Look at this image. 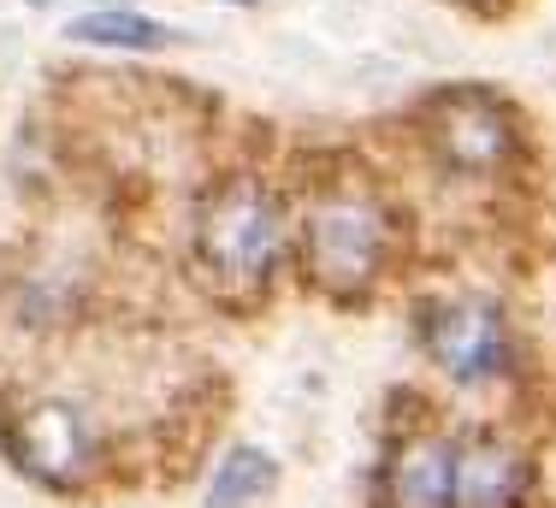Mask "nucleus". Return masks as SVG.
<instances>
[{"mask_svg": "<svg viewBox=\"0 0 556 508\" xmlns=\"http://www.w3.org/2000/svg\"><path fill=\"white\" fill-rule=\"evenodd\" d=\"M456 491V444L439 432H420L391 461V508H450Z\"/></svg>", "mask_w": 556, "mask_h": 508, "instance_id": "nucleus-7", "label": "nucleus"}, {"mask_svg": "<svg viewBox=\"0 0 556 508\" xmlns=\"http://www.w3.org/2000/svg\"><path fill=\"white\" fill-rule=\"evenodd\" d=\"M427 137L456 172H492L515 154V125L509 113L480 96V89H456V96H439L427 113Z\"/></svg>", "mask_w": 556, "mask_h": 508, "instance_id": "nucleus-4", "label": "nucleus"}, {"mask_svg": "<svg viewBox=\"0 0 556 508\" xmlns=\"http://www.w3.org/2000/svg\"><path fill=\"white\" fill-rule=\"evenodd\" d=\"M302 243H308V278H320L326 290L350 296L367 278L379 272V254H386V213L374 207V195L362 190H326L308 207L302 225Z\"/></svg>", "mask_w": 556, "mask_h": 508, "instance_id": "nucleus-2", "label": "nucleus"}, {"mask_svg": "<svg viewBox=\"0 0 556 508\" xmlns=\"http://www.w3.org/2000/svg\"><path fill=\"white\" fill-rule=\"evenodd\" d=\"M0 437H7L12 461H18L24 473H36L54 491H77L101 461L89 414L60 403V396H30L24 408H12L7 420H0Z\"/></svg>", "mask_w": 556, "mask_h": 508, "instance_id": "nucleus-3", "label": "nucleus"}, {"mask_svg": "<svg viewBox=\"0 0 556 508\" xmlns=\"http://www.w3.org/2000/svg\"><path fill=\"white\" fill-rule=\"evenodd\" d=\"M72 42H96V48H166L178 36L166 24L142 18V12H96V18L72 24Z\"/></svg>", "mask_w": 556, "mask_h": 508, "instance_id": "nucleus-8", "label": "nucleus"}, {"mask_svg": "<svg viewBox=\"0 0 556 508\" xmlns=\"http://www.w3.org/2000/svg\"><path fill=\"white\" fill-rule=\"evenodd\" d=\"M195 249H202V266L231 290L267 284L278 249H285V213H278V195L255 178H225L214 195L202 202V219H195Z\"/></svg>", "mask_w": 556, "mask_h": 508, "instance_id": "nucleus-1", "label": "nucleus"}, {"mask_svg": "<svg viewBox=\"0 0 556 508\" xmlns=\"http://www.w3.org/2000/svg\"><path fill=\"white\" fill-rule=\"evenodd\" d=\"M267 485H273V461L261 456V449H231V456L219 461V473H214L207 503L214 508H249Z\"/></svg>", "mask_w": 556, "mask_h": 508, "instance_id": "nucleus-9", "label": "nucleus"}, {"mask_svg": "<svg viewBox=\"0 0 556 508\" xmlns=\"http://www.w3.org/2000/svg\"><path fill=\"white\" fill-rule=\"evenodd\" d=\"M521 491H527V461L503 437H468V444H456L450 508H515Z\"/></svg>", "mask_w": 556, "mask_h": 508, "instance_id": "nucleus-6", "label": "nucleus"}, {"mask_svg": "<svg viewBox=\"0 0 556 508\" xmlns=\"http://www.w3.org/2000/svg\"><path fill=\"white\" fill-rule=\"evenodd\" d=\"M427 350L439 355L444 372H456L462 384H480L492 379L509 355V326L492 302L480 296H456V302H439L427 307Z\"/></svg>", "mask_w": 556, "mask_h": 508, "instance_id": "nucleus-5", "label": "nucleus"}]
</instances>
